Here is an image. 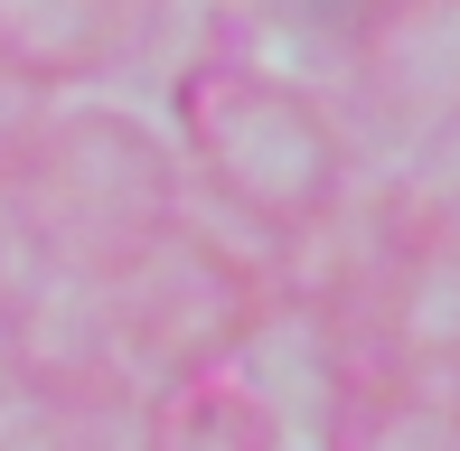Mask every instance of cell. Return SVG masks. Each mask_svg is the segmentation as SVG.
Instances as JSON below:
<instances>
[]
</instances>
